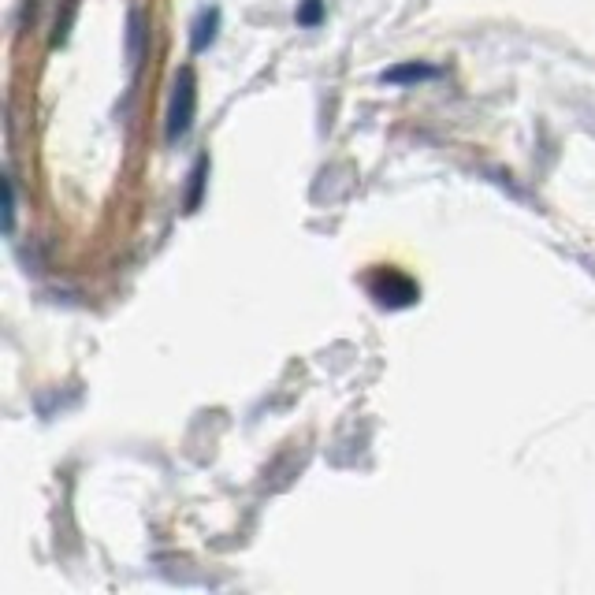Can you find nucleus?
I'll list each match as a JSON object with an SVG mask.
<instances>
[{
  "instance_id": "423d86ee",
  "label": "nucleus",
  "mask_w": 595,
  "mask_h": 595,
  "mask_svg": "<svg viewBox=\"0 0 595 595\" xmlns=\"http://www.w3.org/2000/svg\"><path fill=\"white\" fill-rule=\"evenodd\" d=\"M142 38H146V30H142V12H131V30H127V56H131V64L142 60Z\"/></svg>"
},
{
  "instance_id": "f257e3e1",
  "label": "nucleus",
  "mask_w": 595,
  "mask_h": 595,
  "mask_svg": "<svg viewBox=\"0 0 595 595\" xmlns=\"http://www.w3.org/2000/svg\"><path fill=\"white\" fill-rule=\"evenodd\" d=\"M365 287H369V294L376 298L380 309H406V305H413L421 298V287H417L406 272H398V268L391 265L376 268V272L365 279Z\"/></svg>"
},
{
  "instance_id": "f03ea898",
  "label": "nucleus",
  "mask_w": 595,
  "mask_h": 595,
  "mask_svg": "<svg viewBox=\"0 0 595 595\" xmlns=\"http://www.w3.org/2000/svg\"><path fill=\"white\" fill-rule=\"evenodd\" d=\"M194 108H198V82H194V71L183 67L179 79H175L172 105H168V142H179V138L190 134V127H194Z\"/></svg>"
},
{
  "instance_id": "7ed1b4c3",
  "label": "nucleus",
  "mask_w": 595,
  "mask_h": 595,
  "mask_svg": "<svg viewBox=\"0 0 595 595\" xmlns=\"http://www.w3.org/2000/svg\"><path fill=\"white\" fill-rule=\"evenodd\" d=\"M436 75H439V67L417 64V60H410V64L387 67L384 82H391V86H406V82H424V79H436Z\"/></svg>"
},
{
  "instance_id": "0eeeda50",
  "label": "nucleus",
  "mask_w": 595,
  "mask_h": 595,
  "mask_svg": "<svg viewBox=\"0 0 595 595\" xmlns=\"http://www.w3.org/2000/svg\"><path fill=\"white\" fill-rule=\"evenodd\" d=\"M324 19V0H302L298 4V27H317Z\"/></svg>"
},
{
  "instance_id": "20e7f679",
  "label": "nucleus",
  "mask_w": 595,
  "mask_h": 595,
  "mask_svg": "<svg viewBox=\"0 0 595 595\" xmlns=\"http://www.w3.org/2000/svg\"><path fill=\"white\" fill-rule=\"evenodd\" d=\"M216 30H220V8L201 12L198 23H194V34H190V49H194V53H205L212 41H216Z\"/></svg>"
},
{
  "instance_id": "39448f33",
  "label": "nucleus",
  "mask_w": 595,
  "mask_h": 595,
  "mask_svg": "<svg viewBox=\"0 0 595 595\" xmlns=\"http://www.w3.org/2000/svg\"><path fill=\"white\" fill-rule=\"evenodd\" d=\"M205 175H209V157H198V164H194V172H190V194H186V212L198 209L201 190H205Z\"/></svg>"
},
{
  "instance_id": "6e6552de",
  "label": "nucleus",
  "mask_w": 595,
  "mask_h": 595,
  "mask_svg": "<svg viewBox=\"0 0 595 595\" xmlns=\"http://www.w3.org/2000/svg\"><path fill=\"white\" fill-rule=\"evenodd\" d=\"M4 231H8V235L15 231V186H12V175H4Z\"/></svg>"
}]
</instances>
